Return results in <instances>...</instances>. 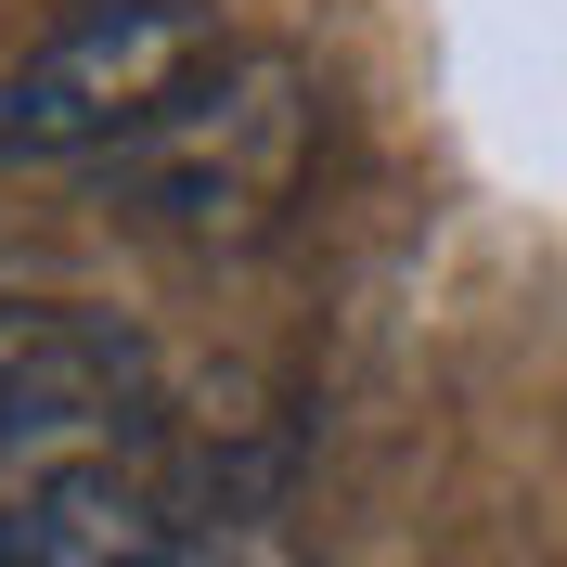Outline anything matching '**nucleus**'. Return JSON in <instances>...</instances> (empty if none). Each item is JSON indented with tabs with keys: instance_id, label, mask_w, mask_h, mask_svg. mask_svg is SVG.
I'll list each match as a JSON object with an SVG mask.
<instances>
[{
	"instance_id": "1",
	"label": "nucleus",
	"mask_w": 567,
	"mask_h": 567,
	"mask_svg": "<svg viewBox=\"0 0 567 567\" xmlns=\"http://www.w3.org/2000/svg\"><path fill=\"white\" fill-rule=\"evenodd\" d=\"M322 142V91L297 52H233L219 78H194L130 155H104V207L155 246H258Z\"/></svg>"
},
{
	"instance_id": "2",
	"label": "nucleus",
	"mask_w": 567,
	"mask_h": 567,
	"mask_svg": "<svg viewBox=\"0 0 567 567\" xmlns=\"http://www.w3.org/2000/svg\"><path fill=\"white\" fill-rule=\"evenodd\" d=\"M233 65L207 0H78L52 39L0 65V168H65V155H130L194 78Z\"/></svg>"
},
{
	"instance_id": "3",
	"label": "nucleus",
	"mask_w": 567,
	"mask_h": 567,
	"mask_svg": "<svg viewBox=\"0 0 567 567\" xmlns=\"http://www.w3.org/2000/svg\"><path fill=\"white\" fill-rule=\"evenodd\" d=\"M155 425V349L78 297H0V452H78Z\"/></svg>"
},
{
	"instance_id": "4",
	"label": "nucleus",
	"mask_w": 567,
	"mask_h": 567,
	"mask_svg": "<svg viewBox=\"0 0 567 567\" xmlns=\"http://www.w3.org/2000/svg\"><path fill=\"white\" fill-rule=\"evenodd\" d=\"M0 567H194L168 491L130 464H52L0 503Z\"/></svg>"
}]
</instances>
